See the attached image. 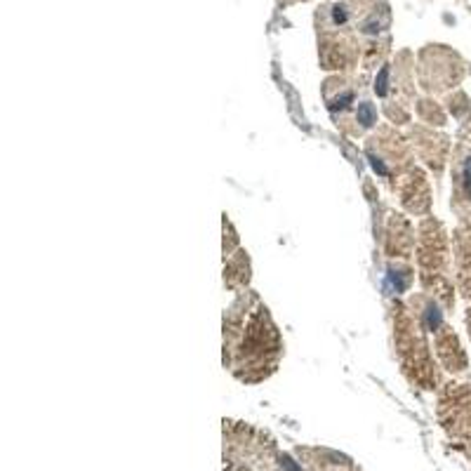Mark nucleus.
<instances>
[{"label": "nucleus", "mask_w": 471, "mask_h": 471, "mask_svg": "<svg viewBox=\"0 0 471 471\" xmlns=\"http://www.w3.org/2000/svg\"><path fill=\"white\" fill-rule=\"evenodd\" d=\"M283 466H285V469H288V471H300V469H297V466H294V462H292V459L288 457V455H283Z\"/></svg>", "instance_id": "obj_1"}]
</instances>
